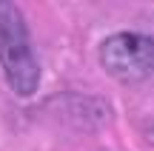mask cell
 Returning a JSON list of instances; mask_svg holds the SVG:
<instances>
[{"mask_svg":"<svg viewBox=\"0 0 154 151\" xmlns=\"http://www.w3.org/2000/svg\"><path fill=\"white\" fill-rule=\"evenodd\" d=\"M0 71L17 97H34L40 89V60L29 29L14 3H0Z\"/></svg>","mask_w":154,"mask_h":151,"instance_id":"cell-1","label":"cell"},{"mask_svg":"<svg viewBox=\"0 0 154 151\" xmlns=\"http://www.w3.org/2000/svg\"><path fill=\"white\" fill-rule=\"evenodd\" d=\"M100 66L120 83H143L154 77V34L114 32L100 43Z\"/></svg>","mask_w":154,"mask_h":151,"instance_id":"cell-2","label":"cell"},{"mask_svg":"<svg viewBox=\"0 0 154 151\" xmlns=\"http://www.w3.org/2000/svg\"><path fill=\"white\" fill-rule=\"evenodd\" d=\"M146 137H149V140L154 143V125H149V128H146Z\"/></svg>","mask_w":154,"mask_h":151,"instance_id":"cell-3","label":"cell"}]
</instances>
